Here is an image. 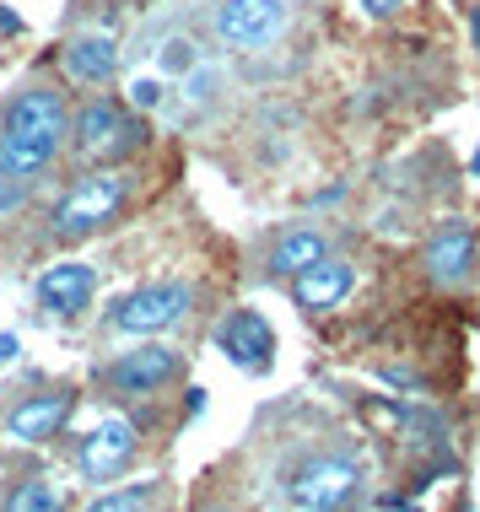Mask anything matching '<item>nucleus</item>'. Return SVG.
Masks as SVG:
<instances>
[{"label":"nucleus","mask_w":480,"mask_h":512,"mask_svg":"<svg viewBox=\"0 0 480 512\" xmlns=\"http://www.w3.org/2000/svg\"><path fill=\"white\" fill-rule=\"evenodd\" d=\"M65 130H71V114H65V98L54 87H27L17 103L0 119V178L11 184H27L54 162Z\"/></svg>","instance_id":"obj_1"},{"label":"nucleus","mask_w":480,"mask_h":512,"mask_svg":"<svg viewBox=\"0 0 480 512\" xmlns=\"http://www.w3.org/2000/svg\"><path fill=\"white\" fill-rule=\"evenodd\" d=\"M65 135L76 141L81 162H119V157H130V151L146 141V124H135L114 98H92V103L76 108V119H71Z\"/></svg>","instance_id":"obj_2"},{"label":"nucleus","mask_w":480,"mask_h":512,"mask_svg":"<svg viewBox=\"0 0 480 512\" xmlns=\"http://www.w3.org/2000/svg\"><path fill=\"white\" fill-rule=\"evenodd\" d=\"M125 205V178L119 173H98L81 178V184L54 205V238H87L103 221H114V211Z\"/></svg>","instance_id":"obj_3"},{"label":"nucleus","mask_w":480,"mask_h":512,"mask_svg":"<svg viewBox=\"0 0 480 512\" xmlns=\"http://www.w3.org/2000/svg\"><path fill=\"white\" fill-rule=\"evenodd\" d=\"M356 480H362V469L351 459L319 453V459H308L292 480H286V502H292V512H335L356 491Z\"/></svg>","instance_id":"obj_4"},{"label":"nucleus","mask_w":480,"mask_h":512,"mask_svg":"<svg viewBox=\"0 0 480 512\" xmlns=\"http://www.w3.org/2000/svg\"><path fill=\"white\" fill-rule=\"evenodd\" d=\"M189 302H195V292H189L184 281H152V286H141V292H130L119 302V308L108 313V324H114L119 335H157V329H173L178 318L189 313Z\"/></svg>","instance_id":"obj_5"},{"label":"nucleus","mask_w":480,"mask_h":512,"mask_svg":"<svg viewBox=\"0 0 480 512\" xmlns=\"http://www.w3.org/2000/svg\"><path fill=\"white\" fill-rule=\"evenodd\" d=\"M292 22L286 0H222L216 6V38L227 49H265L276 44Z\"/></svg>","instance_id":"obj_6"},{"label":"nucleus","mask_w":480,"mask_h":512,"mask_svg":"<svg viewBox=\"0 0 480 512\" xmlns=\"http://www.w3.org/2000/svg\"><path fill=\"white\" fill-rule=\"evenodd\" d=\"M216 351H222L232 367L259 372V367H270V356H276V329H270L265 313L238 308V313H227L222 324H216Z\"/></svg>","instance_id":"obj_7"},{"label":"nucleus","mask_w":480,"mask_h":512,"mask_svg":"<svg viewBox=\"0 0 480 512\" xmlns=\"http://www.w3.org/2000/svg\"><path fill=\"white\" fill-rule=\"evenodd\" d=\"M130 459H135V421H125V415H103V421L92 426V437L81 442L76 469H81V480L98 486V480H114Z\"/></svg>","instance_id":"obj_8"},{"label":"nucleus","mask_w":480,"mask_h":512,"mask_svg":"<svg viewBox=\"0 0 480 512\" xmlns=\"http://www.w3.org/2000/svg\"><path fill=\"white\" fill-rule=\"evenodd\" d=\"M114 394H157L162 383L178 378V351L173 345H141V351H125L114 367L103 372Z\"/></svg>","instance_id":"obj_9"},{"label":"nucleus","mask_w":480,"mask_h":512,"mask_svg":"<svg viewBox=\"0 0 480 512\" xmlns=\"http://www.w3.org/2000/svg\"><path fill=\"white\" fill-rule=\"evenodd\" d=\"M421 265H427V275L437 286H459L464 275H470L475 265V232H470V221H443V227L427 238V254H421Z\"/></svg>","instance_id":"obj_10"},{"label":"nucleus","mask_w":480,"mask_h":512,"mask_svg":"<svg viewBox=\"0 0 480 512\" xmlns=\"http://www.w3.org/2000/svg\"><path fill=\"white\" fill-rule=\"evenodd\" d=\"M92 292H98V275H92V265H81V259H65V265H49L44 275H38V302H44L49 313H60V318L87 313Z\"/></svg>","instance_id":"obj_11"},{"label":"nucleus","mask_w":480,"mask_h":512,"mask_svg":"<svg viewBox=\"0 0 480 512\" xmlns=\"http://www.w3.org/2000/svg\"><path fill=\"white\" fill-rule=\"evenodd\" d=\"M119 71V38L108 27H92V33H76L65 44V76L81 81V87H108Z\"/></svg>","instance_id":"obj_12"},{"label":"nucleus","mask_w":480,"mask_h":512,"mask_svg":"<svg viewBox=\"0 0 480 512\" xmlns=\"http://www.w3.org/2000/svg\"><path fill=\"white\" fill-rule=\"evenodd\" d=\"M71 410H76V394H65V389L33 394V399H22V405L6 415V437H17V442H49L65 421H71Z\"/></svg>","instance_id":"obj_13"},{"label":"nucleus","mask_w":480,"mask_h":512,"mask_svg":"<svg viewBox=\"0 0 480 512\" xmlns=\"http://www.w3.org/2000/svg\"><path fill=\"white\" fill-rule=\"evenodd\" d=\"M351 281H356V275H351L346 259H329V254H324L319 265L297 270V286H292V292H297V302H303L308 313H329L340 297L351 292Z\"/></svg>","instance_id":"obj_14"},{"label":"nucleus","mask_w":480,"mask_h":512,"mask_svg":"<svg viewBox=\"0 0 480 512\" xmlns=\"http://www.w3.org/2000/svg\"><path fill=\"white\" fill-rule=\"evenodd\" d=\"M324 254H329L324 232H313V227H297V232H286V238L276 243V254H270V270H281V275H297V270L319 265Z\"/></svg>","instance_id":"obj_15"},{"label":"nucleus","mask_w":480,"mask_h":512,"mask_svg":"<svg viewBox=\"0 0 480 512\" xmlns=\"http://www.w3.org/2000/svg\"><path fill=\"white\" fill-rule=\"evenodd\" d=\"M6 512H65V491L54 480H22L6 496Z\"/></svg>","instance_id":"obj_16"},{"label":"nucleus","mask_w":480,"mask_h":512,"mask_svg":"<svg viewBox=\"0 0 480 512\" xmlns=\"http://www.w3.org/2000/svg\"><path fill=\"white\" fill-rule=\"evenodd\" d=\"M146 502H152V491L146 486H130V491H108V496H98L87 512H146Z\"/></svg>","instance_id":"obj_17"},{"label":"nucleus","mask_w":480,"mask_h":512,"mask_svg":"<svg viewBox=\"0 0 480 512\" xmlns=\"http://www.w3.org/2000/svg\"><path fill=\"white\" fill-rule=\"evenodd\" d=\"M125 98H130V108H141V114H152V108H162V81H157V76H130Z\"/></svg>","instance_id":"obj_18"},{"label":"nucleus","mask_w":480,"mask_h":512,"mask_svg":"<svg viewBox=\"0 0 480 512\" xmlns=\"http://www.w3.org/2000/svg\"><path fill=\"white\" fill-rule=\"evenodd\" d=\"M195 44H189V38H168V44H162V65H168L173 76H184V71H195Z\"/></svg>","instance_id":"obj_19"},{"label":"nucleus","mask_w":480,"mask_h":512,"mask_svg":"<svg viewBox=\"0 0 480 512\" xmlns=\"http://www.w3.org/2000/svg\"><path fill=\"white\" fill-rule=\"evenodd\" d=\"M356 6H362L367 17H394V11L405 6V0H356Z\"/></svg>","instance_id":"obj_20"},{"label":"nucleus","mask_w":480,"mask_h":512,"mask_svg":"<svg viewBox=\"0 0 480 512\" xmlns=\"http://www.w3.org/2000/svg\"><path fill=\"white\" fill-rule=\"evenodd\" d=\"M17 351H22V340H17V335H0V367L17 362Z\"/></svg>","instance_id":"obj_21"},{"label":"nucleus","mask_w":480,"mask_h":512,"mask_svg":"<svg viewBox=\"0 0 480 512\" xmlns=\"http://www.w3.org/2000/svg\"><path fill=\"white\" fill-rule=\"evenodd\" d=\"M17 27H22L17 11H0V33H17Z\"/></svg>","instance_id":"obj_22"},{"label":"nucleus","mask_w":480,"mask_h":512,"mask_svg":"<svg viewBox=\"0 0 480 512\" xmlns=\"http://www.w3.org/2000/svg\"><path fill=\"white\" fill-rule=\"evenodd\" d=\"M470 173H480V151H475V157H470Z\"/></svg>","instance_id":"obj_23"},{"label":"nucleus","mask_w":480,"mask_h":512,"mask_svg":"<svg viewBox=\"0 0 480 512\" xmlns=\"http://www.w3.org/2000/svg\"><path fill=\"white\" fill-rule=\"evenodd\" d=\"M211 512H232V507H211Z\"/></svg>","instance_id":"obj_24"}]
</instances>
